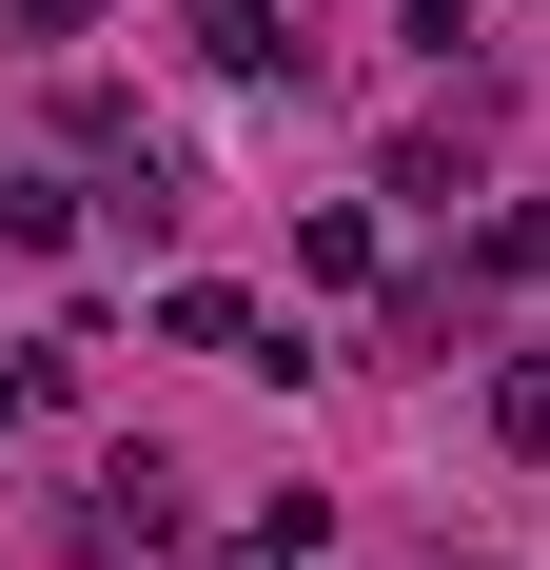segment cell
<instances>
[{
    "instance_id": "cell-8",
    "label": "cell",
    "mask_w": 550,
    "mask_h": 570,
    "mask_svg": "<svg viewBox=\"0 0 550 570\" xmlns=\"http://www.w3.org/2000/svg\"><path fill=\"white\" fill-rule=\"evenodd\" d=\"M20 394H40V374H0V433H20Z\"/></svg>"
},
{
    "instance_id": "cell-3",
    "label": "cell",
    "mask_w": 550,
    "mask_h": 570,
    "mask_svg": "<svg viewBox=\"0 0 550 570\" xmlns=\"http://www.w3.org/2000/svg\"><path fill=\"white\" fill-rule=\"evenodd\" d=\"M59 138H79L99 177H158V138H138V99H118V79H79V99H59Z\"/></svg>"
},
{
    "instance_id": "cell-1",
    "label": "cell",
    "mask_w": 550,
    "mask_h": 570,
    "mask_svg": "<svg viewBox=\"0 0 550 570\" xmlns=\"http://www.w3.org/2000/svg\"><path fill=\"white\" fill-rule=\"evenodd\" d=\"M158 335H177V354H236V374H275V354H256V295H236V276H177V295H158Z\"/></svg>"
},
{
    "instance_id": "cell-2",
    "label": "cell",
    "mask_w": 550,
    "mask_h": 570,
    "mask_svg": "<svg viewBox=\"0 0 550 570\" xmlns=\"http://www.w3.org/2000/svg\"><path fill=\"white\" fill-rule=\"evenodd\" d=\"M197 59H217V79H295V20H275V0H197Z\"/></svg>"
},
{
    "instance_id": "cell-5",
    "label": "cell",
    "mask_w": 550,
    "mask_h": 570,
    "mask_svg": "<svg viewBox=\"0 0 550 570\" xmlns=\"http://www.w3.org/2000/svg\"><path fill=\"white\" fill-rule=\"evenodd\" d=\"M472 276H492V295H531V276H550V197H511V217L472 236Z\"/></svg>"
},
{
    "instance_id": "cell-7",
    "label": "cell",
    "mask_w": 550,
    "mask_h": 570,
    "mask_svg": "<svg viewBox=\"0 0 550 570\" xmlns=\"http://www.w3.org/2000/svg\"><path fill=\"white\" fill-rule=\"evenodd\" d=\"M0 20H40V40H79V20H99V0H0Z\"/></svg>"
},
{
    "instance_id": "cell-4",
    "label": "cell",
    "mask_w": 550,
    "mask_h": 570,
    "mask_svg": "<svg viewBox=\"0 0 550 570\" xmlns=\"http://www.w3.org/2000/svg\"><path fill=\"white\" fill-rule=\"evenodd\" d=\"M295 276L354 295V276H374V217H354V197H315V217H295Z\"/></svg>"
},
{
    "instance_id": "cell-6",
    "label": "cell",
    "mask_w": 550,
    "mask_h": 570,
    "mask_svg": "<svg viewBox=\"0 0 550 570\" xmlns=\"http://www.w3.org/2000/svg\"><path fill=\"white\" fill-rule=\"evenodd\" d=\"M492 433H511V453H550V354H511V374H492Z\"/></svg>"
}]
</instances>
